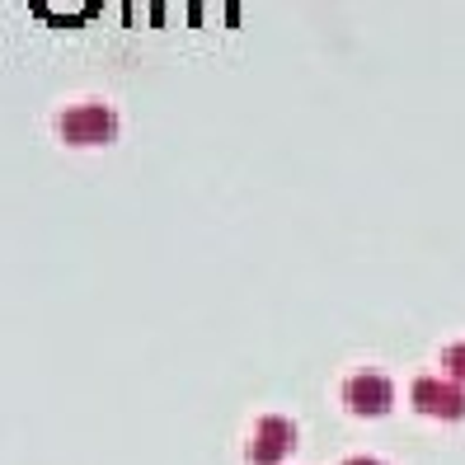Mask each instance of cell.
Masks as SVG:
<instances>
[{"label": "cell", "mask_w": 465, "mask_h": 465, "mask_svg": "<svg viewBox=\"0 0 465 465\" xmlns=\"http://www.w3.org/2000/svg\"><path fill=\"white\" fill-rule=\"evenodd\" d=\"M343 400H348L352 414H386L391 400H395V386L381 371H358V376H348Z\"/></svg>", "instance_id": "cell-1"}, {"label": "cell", "mask_w": 465, "mask_h": 465, "mask_svg": "<svg viewBox=\"0 0 465 465\" xmlns=\"http://www.w3.org/2000/svg\"><path fill=\"white\" fill-rule=\"evenodd\" d=\"M118 132V118L99 104H85V108H71L62 118V136L66 142H108Z\"/></svg>", "instance_id": "cell-2"}, {"label": "cell", "mask_w": 465, "mask_h": 465, "mask_svg": "<svg viewBox=\"0 0 465 465\" xmlns=\"http://www.w3.org/2000/svg\"><path fill=\"white\" fill-rule=\"evenodd\" d=\"M414 404L423 414H442V419H465V391L460 386H442V381L423 376L414 386Z\"/></svg>", "instance_id": "cell-3"}, {"label": "cell", "mask_w": 465, "mask_h": 465, "mask_svg": "<svg viewBox=\"0 0 465 465\" xmlns=\"http://www.w3.org/2000/svg\"><path fill=\"white\" fill-rule=\"evenodd\" d=\"M292 423H282V419H263V437L254 442V460L259 465H272V456H278L282 447H292Z\"/></svg>", "instance_id": "cell-4"}, {"label": "cell", "mask_w": 465, "mask_h": 465, "mask_svg": "<svg viewBox=\"0 0 465 465\" xmlns=\"http://www.w3.org/2000/svg\"><path fill=\"white\" fill-rule=\"evenodd\" d=\"M447 371L465 381V343H456V348H447Z\"/></svg>", "instance_id": "cell-5"}, {"label": "cell", "mask_w": 465, "mask_h": 465, "mask_svg": "<svg viewBox=\"0 0 465 465\" xmlns=\"http://www.w3.org/2000/svg\"><path fill=\"white\" fill-rule=\"evenodd\" d=\"M348 465H381V460H371V456H358V460H348Z\"/></svg>", "instance_id": "cell-6"}]
</instances>
